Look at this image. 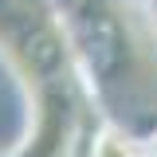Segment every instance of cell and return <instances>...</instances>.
I'll list each match as a JSON object with an SVG mask.
<instances>
[{
  "label": "cell",
  "mask_w": 157,
  "mask_h": 157,
  "mask_svg": "<svg viewBox=\"0 0 157 157\" xmlns=\"http://www.w3.org/2000/svg\"><path fill=\"white\" fill-rule=\"evenodd\" d=\"M149 157H157V134L149 137Z\"/></svg>",
  "instance_id": "cell-2"
},
{
  "label": "cell",
  "mask_w": 157,
  "mask_h": 157,
  "mask_svg": "<svg viewBox=\"0 0 157 157\" xmlns=\"http://www.w3.org/2000/svg\"><path fill=\"white\" fill-rule=\"evenodd\" d=\"M86 157H149V137H141L134 126L118 118H102Z\"/></svg>",
  "instance_id": "cell-1"
}]
</instances>
